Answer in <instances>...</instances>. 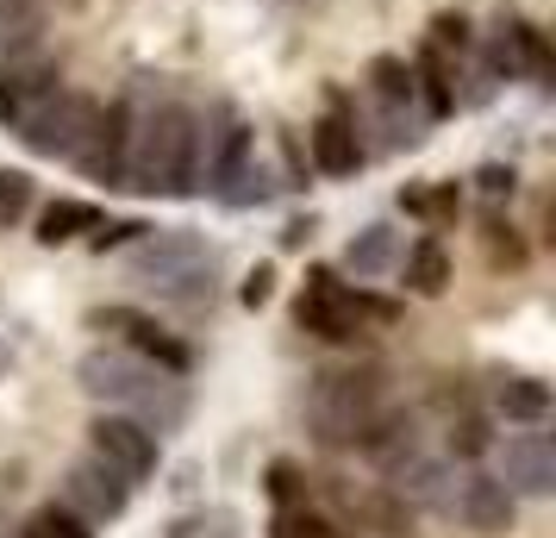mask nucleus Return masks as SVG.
Here are the masks:
<instances>
[{"mask_svg":"<svg viewBox=\"0 0 556 538\" xmlns=\"http://www.w3.org/2000/svg\"><path fill=\"white\" fill-rule=\"evenodd\" d=\"M131 95V145H126V188L144 201H188L194 195V157H201V107L188 95Z\"/></svg>","mask_w":556,"mask_h":538,"instance_id":"nucleus-1","label":"nucleus"},{"mask_svg":"<svg viewBox=\"0 0 556 538\" xmlns=\"http://www.w3.org/2000/svg\"><path fill=\"white\" fill-rule=\"evenodd\" d=\"M76 383H81V395H88V401H101V408H119V413H131V420H144L156 438L176 433L181 420L194 413L188 383H181V376H169V370H156V363H144L138 351H126V345H94V351H81Z\"/></svg>","mask_w":556,"mask_h":538,"instance_id":"nucleus-2","label":"nucleus"},{"mask_svg":"<svg viewBox=\"0 0 556 538\" xmlns=\"http://www.w3.org/2000/svg\"><path fill=\"white\" fill-rule=\"evenodd\" d=\"M394 320H401V308L388 295H369L363 283H344L331 263L306 270V288L294 301V326L326 338V345H356L369 326H394Z\"/></svg>","mask_w":556,"mask_h":538,"instance_id":"nucleus-3","label":"nucleus"},{"mask_svg":"<svg viewBox=\"0 0 556 538\" xmlns=\"http://www.w3.org/2000/svg\"><path fill=\"white\" fill-rule=\"evenodd\" d=\"M388 401H394V388H388V376H381V370L313 376V395H306V426H313V438H319V445H331V451H344V445L356 451L363 426H369Z\"/></svg>","mask_w":556,"mask_h":538,"instance_id":"nucleus-4","label":"nucleus"},{"mask_svg":"<svg viewBox=\"0 0 556 538\" xmlns=\"http://www.w3.org/2000/svg\"><path fill=\"white\" fill-rule=\"evenodd\" d=\"M476 63L494 82H531V88H551V32L501 7L488 32H476Z\"/></svg>","mask_w":556,"mask_h":538,"instance_id":"nucleus-5","label":"nucleus"},{"mask_svg":"<svg viewBox=\"0 0 556 538\" xmlns=\"http://www.w3.org/2000/svg\"><path fill=\"white\" fill-rule=\"evenodd\" d=\"M94 113H101V95L63 82V88H51V95L20 120L13 138H20L31 157H45V163H70V157L81 151V138H88V126H94Z\"/></svg>","mask_w":556,"mask_h":538,"instance_id":"nucleus-6","label":"nucleus"},{"mask_svg":"<svg viewBox=\"0 0 556 538\" xmlns=\"http://www.w3.org/2000/svg\"><path fill=\"white\" fill-rule=\"evenodd\" d=\"M251 157H256V126L231 101H206L201 107V157H194V195L219 201Z\"/></svg>","mask_w":556,"mask_h":538,"instance_id":"nucleus-7","label":"nucleus"},{"mask_svg":"<svg viewBox=\"0 0 556 538\" xmlns=\"http://www.w3.org/2000/svg\"><path fill=\"white\" fill-rule=\"evenodd\" d=\"M306 170L326 182H351L369 170V145L356 132V113H351V88H326V113L306 126Z\"/></svg>","mask_w":556,"mask_h":538,"instance_id":"nucleus-8","label":"nucleus"},{"mask_svg":"<svg viewBox=\"0 0 556 538\" xmlns=\"http://www.w3.org/2000/svg\"><path fill=\"white\" fill-rule=\"evenodd\" d=\"M88 451L138 488V483H151L156 476V463H163V438H156L144 420H131V413L101 408L94 420H88Z\"/></svg>","mask_w":556,"mask_h":538,"instance_id":"nucleus-9","label":"nucleus"},{"mask_svg":"<svg viewBox=\"0 0 556 538\" xmlns=\"http://www.w3.org/2000/svg\"><path fill=\"white\" fill-rule=\"evenodd\" d=\"M88 326H94V333H113V345L138 351L144 363L169 370V376H188V370H194V345L176 338L156 313H144V308H94L88 313Z\"/></svg>","mask_w":556,"mask_h":538,"instance_id":"nucleus-10","label":"nucleus"},{"mask_svg":"<svg viewBox=\"0 0 556 538\" xmlns=\"http://www.w3.org/2000/svg\"><path fill=\"white\" fill-rule=\"evenodd\" d=\"M126 145H131V95H113V101H101L94 126H88V138L70 163L101 188H126Z\"/></svg>","mask_w":556,"mask_h":538,"instance_id":"nucleus-11","label":"nucleus"},{"mask_svg":"<svg viewBox=\"0 0 556 538\" xmlns=\"http://www.w3.org/2000/svg\"><path fill=\"white\" fill-rule=\"evenodd\" d=\"M56 501L76 513V520H88V526H106V520H119V513L131 508V483L119 476V470H106V463L88 451L81 463H70V470H63Z\"/></svg>","mask_w":556,"mask_h":538,"instance_id":"nucleus-12","label":"nucleus"},{"mask_svg":"<svg viewBox=\"0 0 556 538\" xmlns=\"http://www.w3.org/2000/svg\"><path fill=\"white\" fill-rule=\"evenodd\" d=\"M201 263H219V251L188 226L144 232V238L131 245V257H126V270L138 276V283H169V276H188V270H201Z\"/></svg>","mask_w":556,"mask_h":538,"instance_id":"nucleus-13","label":"nucleus"},{"mask_svg":"<svg viewBox=\"0 0 556 538\" xmlns=\"http://www.w3.org/2000/svg\"><path fill=\"white\" fill-rule=\"evenodd\" d=\"M51 88H63V63H56L45 45H38V51H20V57H0V126L20 132V120H26Z\"/></svg>","mask_w":556,"mask_h":538,"instance_id":"nucleus-14","label":"nucleus"},{"mask_svg":"<svg viewBox=\"0 0 556 538\" xmlns=\"http://www.w3.org/2000/svg\"><path fill=\"white\" fill-rule=\"evenodd\" d=\"M388 495L401 501V508H426V513H451V495H456V470L451 458H438V451H406V458L388 463Z\"/></svg>","mask_w":556,"mask_h":538,"instance_id":"nucleus-15","label":"nucleus"},{"mask_svg":"<svg viewBox=\"0 0 556 538\" xmlns=\"http://www.w3.org/2000/svg\"><path fill=\"white\" fill-rule=\"evenodd\" d=\"M494 458H501L506 495H526V501L556 495V451L544 433H506V445H494Z\"/></svg>","mask_w":556,"mask_h":538,"instance_id":"nucleus-16","label":"nucleus"},{"mask_svg":"<svg viewBox=\"0 0 556 538\" xmlns=\"http://www.w3.org/2000/svg\"><path fill=\"white\" fill-rule=\"evenodd\" d=\"M451 513L469 526V533L481 538H501L513 533V513H519V495H506L501 476H488V470H476V476H463L451 495Z\"/></svg>","mask_w":556,"mask_h":538,"instance_id":"nucleus-17","label":"nucleus"},{"mask_svg":"<svg viewBox=\"0 0 556 538\" xmlns=\"http://www.w3.org/2000/svg\"><path fill=\"white\" fill-rule=\"evenodd\" d=\"M406 70H413L419 113H426L431 126H438V120H451V113H456V76H463V57H451L444 45L419 38V45H413V57H406Z\"/></svg>","mask_w":556,"mask_h":538,"instance_id":"nucleus-18","label":"nucleus"},{"mask_svg":"<svg viewBox=\"0 0 556 538\" xmlns=\"http://www.w3.org/2000/svg\"><path fill=\"white\" fill-rule=\"evenodd\" d=\"M394 276L406 283V295L438 301V295H451L456 263H451V251H444V238H413V245H401V257H394Z\"/></svg>","mask_w":556,"mask_h":538,"instance_id":"nucleus-19","label":"nucleus"},{"mask_svg":"<svg viewBox=\"0 0 556 538\" xmlns=\"http://www.w3.org/2000/svg\"><path fill=\"white\" fill-rule=\"evenodd\" d=\"M494 413L506 426H544L551 420V383L544 376H526V370H494Z\"/></svg>","mask_w":556,"mask_h":538,"instance_id":"nucleus-20","label":"nucleus"},{"mask_svg":"<svg viewBox=\"0 0 556 538\" xmlns=\"http://www.w3.org/2000/svg\"><path fill=\"white\" fill-rule=\"evenodd\" d=\"M394 257H401V232L388 226V220H376V226H363L351 245H344V276L381 283V276H394Z\"/></svg>","mask_w":556,"mask_h":538,"instance_id":"nucleus-21","label":"nucleus"},{"mask_svg":"<svg viewBox=\"0 0 556 538\" xmlns=\"http://www.w3.org/2000/svg\"><path fill=\"white\" fill-rule=\"evenodd\" d=\"M31 213H38V220H31V238H38L45 251L76 245V238H88V232L101 226V207L76 201V195H63V201H51V207H31Z\"/></svg>","mask_w":556,"mask_h":538,"instance_id":"nucleus-22","label":"nucleus"},{"mask_svg":"<svg viewBox=\"0 0 556 538\" xmlns=\"http://www.w3.org/2000/svg\"><path fill=\"white\" fill-rule=\"evenodd\" d=\"M401 213L406 220H419V226H456V213H463V182L456 176H431V182H406L401 188Z\"/></svg>","mask_w":556,"mask_h":538,"instance_id":"nucleus-23","label":"nucleus"},{"mask_svg":"<svg viewBox=\"0 0 556 538\" xmlns=\"http://www.w3.org/2000/svg\"><path fill=\"white\" fill-rule=\"evenodd\" d=\"M444 401H451V426H444V451H451V458H463V463L488 458V451H494V433H488V413H481V408H469L463 395H444Z\"/></svg>","mask_w":556,"mask_h":538,"instance_id":"nucleus-24","label":"nucleus"},{"mask_svg":"<svg viewBox=\"0 0 556 538\" xmlns=\"http://www.w3.org/2000/svg\"><path fill=\"white\" fill-rule=\"evenodd\" d=\"M281 195V170L276 163H263V157H251L238 176H231V188L219 195V207H231V213H251V207H269Z\"/></svg>","mask_w":556,"mask_h":538,"instance_id":"nucleus-25","label":"nucleus"},{"mask_svg":"<svg viewBox=\"0 0 556 538\" xmlns=\"http://www.w3.org/2000/svg\"><path fill=\"white\" fill-rule=\"evenodd\" d=\"M481 251H488V263H494V270H513V276L531 263V245L519 238V226H513V220H501V213H488V220H481Z\"/></svg>","mask_w":556,"mask_h":538,"instance_id":"nucleus-26","label":"nucleus"},{"mask_svg":"<svg viewBox=\"0 0 556 538\" xmlns=\"http://www.w3.org/2000/svg\"><path fill=\"white\" fill-rule=\"evenodd\" d=\"M20 538H94V526H88V520H76L63 501H45V508L26 513Z\"/></svg>","mask_w":556,"mask_h":538,"instance_id":"nucleus-27","label":"nucleus"},{"mask_svg":"<svg viewBox=\"0 0 556 538\" xmlns=\"http://www.w3.org/2000/svg\"><path fill=\"white\" fill-rule=\"evenodd\" d=\"M31 207H38V182H31L26 170H0V232L26 226Z\"/></svg>","mask_w":556,"mask_h":538,"instance_id":"nucleus-28","label":"nucleus"},{"mask_svg":"<svg viewBox=\"0 0 556 538\" xmlns=\"http://www.w3.org/2000/svg\"><path fill=\"white\" fill-rule=\"evenodd\" d=\"M426 38H431V45H444L451 57H463V63L476 57V26H469V13H431Z\"/></svg>","mask_w":556,"mask_h":538,"instance_id":"nucleus-29","label":"nucleus"},{"mask_svg":"<svg viewBox=\"0 0 556 538\" xmlns=\"http://www.w3.org/2000/svg\"><path fill=\"white\" fill-rule=\"evenodd\" d=\"M331 520L326 513H313L301 501V508H276V520H269V538H326Z\"/></svg>","mask_w":556,"mask_h":538,"instance_id":"nucleus-30","label":"nucleus"},{"mask_svg":"<svg viewBox=\"0 0 556 538\" xmlns=\"http://www.w3.org/2000/svg\"><path fill=\"white\" fill-rule=\"evenodd\" d=\"M263 488L276 495V508H301V501H306V476H301V463H294V458H276L269 470H263Z\"/></svg>","mask_w":556,"mask_h":538,"instance_id":"nucleus-31","label":"nucleus"},{"mask_svg":"<svg viewBox=\"0 0 556 538\" xmlns=\"http://www.w3.org/2000/svg\"><path fill=\"white\" fill-rule=\"evenodd\" d=\"M144 232H156L151 220H106L101 213V226L88 232V251H126V245H138V238H144Z\"/></svg>","mask_w":556,"mask_h":538,"instance_id":"nucleus-32","label":"nucleus"},{"mask_svg":"<svg viewBox=\"0 0 556 538\" xmlns=\"http://www.w3.org/2000/svg\"><path fill=\"white\" fill-rule=\"evenodd\" d=\"M469 182H476L481 201H513V195H519V170H513V163H501V157H488Z\"/></svg>","mask_w":556,"mask_h":538,"instance_id":"nucleus-33","label":"nucleus"},{"mask_svg":"<svg viewBox=\"0 0 556 538\" xmlns=\"http://www.w3.org/2000/svg\"><path fill=\"white\" fill-rule=\"evenodd\" d=\"M269 295H276V263H256L244 270V283H238V308H269Z\"/></svg>","mask_w":556,"mask_h":538,"instance_id":"nucleus-34","label":"nucleus"},{"mask_svg":"<svg viewBox=\"0 0 556 538\" xmlns=\"http://www.w3.org/2000/svg\"><path fill=\"white\" fill-rule=\"evenodd\" d=\"M313 245V220H288L281 226V251H306Z\"/></svg>","mask_w":556,"mask_h":538,"instance_id":"nucleus-35","label":"nucleus"},{"mask_svg":"<svg viewBox=\"0 0 556 538\" xmlns=\"http://www.w3.org/2000/svg\"><path fill=\"white\" fill-rule=\"evenodd\" d=\"M326 538H356V533H344V526H331V533Z\"/></svg>","mask_w":556,"mask_h":538,"instance_id":"nucleus-36","label":"nucleus"}]
</instances>
